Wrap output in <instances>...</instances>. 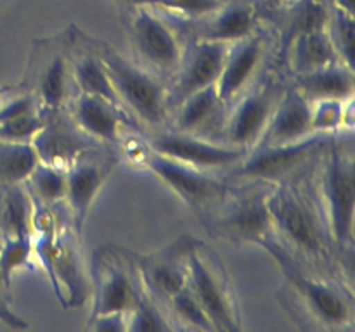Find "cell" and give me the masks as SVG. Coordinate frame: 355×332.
<instances>
[{
    "label": "cell",
    "instance_id": "1",
    "mask_svg": "<svg viewBox=\"0 0 355 332\" xmlns=\"http://www.w3.org/2000/svg\"><path fill=\"white\" fill-rule=\"evenodd\" d=\"M260 246L272 255L300 303L315 320L331 329H343L352 322V303L342 290L302 272L291 259L290 252L272 237L263 241Z\"/></svg>",
    "mask_w": 355,
    "mask_h": 332
},
{
    "label": "cell",
    "instance_id": "2",
    "mask_svg": "<svg viewBox=\"0 0 355 332\" xmlns=\"http://www.w3.org/2000/svg\"><path fill=\"white\" fill-rule=\"evenodd\" d=\"M322 204L326 214V235L333 244L347 249L354 239L355 168L350 154L331 147L321 175Z\"/></svg>",
    "mask_w": 355,
    "mask_h": 332
},
{
    "label": "cell",
    "instance_id": "3",
    "mask_svg": "<svg viewBox=\"0 0 355 332\" xmlns=\"http://www.w3.org/2000/svg\"><path fill=\"white\" fill-rule=\"evenodd\" d=\"M121 104H127L142 121L158 127L166 118V92L159 80L121 57L110 47L97 52Z\"/></svg>",
    "mask_w": 355,
    "mask_h": 332
},
{
    "label": "cell",
    "instance_id": "4",
    "mask_svg": "<svg viewBox=\"0 0 355 332\" xmlns=\"http://www.w3.org/2000/svg\"><path fill=\"white\" fill-rule=\"evenodd\" d=\"M267 206L272 218V230L283 235L291 248L314 259H321L326 255L321 221H318L304 196L291 187H281L267 192Z\"/></svg>",
    "mask_w": 355,
    "mask_h": 332
},
{
    "label": "cell",
    "instance_id": "5",
    "mask_svg": "<svg viewBox=\"0 0 355 332\" xmlns=\"http://www.w3.org/2000/svg\"><path fill=\"white\" fill-rule=\"evenodd\" d=\"M328 133H312L288 144L259 145L255 152H248L236 166L234 175L246 180H283L328 145Z\"/></svg>",
    "mask_w": 355,
    "mask_h": 332
},
{
    "label": "cell",
    "instance_id": "6",
    "mask_svg": "<svg viewBox=\"0 0 355 332\" xmlns=\"http://www.w3.org/2000/svg\"><path fill=\"white\" fill-rule=\"evenodd\" d=\"M144 161L163 183H166L180 199L191 206H208L222 199L227 192V185L224 182L208 176L203 169L159 154L153 149L144 154Z\"/></svg>",
    "mask_w": 355,
    "mask_h": 332
},
{
    "label": "cell",
    "instance_id": "7",
    "mask_svg": "<svg viewBox=\"0 0 355 332\" xmlns=\"http://www.w3.org/2000/svg\"><path fill=\"white\" fill-rule=\"evenodd\" d=\"M153 151L177 159L180 163L200 169H220L238 166L243 161L248 149L236 145H222L215 142L196 138L189 133H159L151 140Z\"/></svg>",
    "mask_w": 355,
    "mask_h": 332
},
{
    "label": "cell",
    "instance_id": "8",
    "mask_svg": "<svg viewBox=\"0 0 355 332\" xmlns=\"http://www.w3.org/2000/svg\"><path fill=\"white\" fill-rule=\"evenodd\" d=\"M37 252L61 301L66 289V304L80 306L87 297V282L73 242L66 237L42 235L37 242Z\"/></svg>",
    "mask_w": 355,
    "mask_h": 332
},
{
    "label": "cell",
    "instance_id": "9",
    "mask_svg": "<svg viewBox=\"0 0 355 332\" xmlns=\"http://www.w3.org/2000/svg\"><path fill=\"white\" fill-rule=\"evenodd\" d=\"M132 38L139 54L153 68L165 73L179 69L184 57L179 38L162 17L146 7H139L135 12L132 21Z\"/></svg>",
    "mask_w": 355,
    "mask_h": 332
},
{
    "label": "cell",
    "instance_id": "10",
    "mask_svg": "<svg viewBox=\"0 0 355 332\" xmlns=\"http://www.w3.org/2000/svg\"><path fill=\"white\" fill-rule=\"evenodd\" d=\"M187 287L203 306L215 331H238L239 324L232 310L227 290L218 277L196 251L187 258Z\"/></svg>",
    "mask_w": 355,
    "mask_h": 332
},
{
    "label": "cell",
    "instance_id": "11",
    "mask_svg": "<svg viewBox=\"0 0 355 332\" xmlns=\"http://www.w3.org/2000/svg\"><path fill=\"white\" fill-rule=\"evenodd\" d=\"M276 104L277 93L270 86H263L243 97L227 121L225 133L229 145L243 149L259 145L269 127Z\"/></svg>",
    "mask_w": 355,
    "mask_h": 332
},
{
    "label": "cell",
    "instance_id": "12",
    "mask_svg": "<svg viewBox=\"0 0 355 332\" xmlns=\"http://www.w3.org/2000/svg\"><path fill=\"white\" fill-rule=\"evenodd\" d=\"M218 230L239 242L262 244L272 237V218L267 206V194H255L238 201L217 220Z\"/></svg>",
    "mask_w": 355,
    "mask_h": 332
},
{
    "label": "cell",
    "instance_id": "13",
    "mask_svg": "<svg viewBox=\"0 0 355 332\" xmlns=\"http://www.w3.org/2000/svg\"><path fill=\"white\" fill-rule=\"evenodd\" d=\"M231 45L214 40L198 42L189 54L182 57L179 66V82H177V93L180 100L193 92L217 83Z\"/></svg>",
    "mask_w": 355,
    "mask_h": 332
},
{
    "label": "cell",
    "instance_id": "14",
    "mask_svg": "<svg viewBox=\"0 0 355 332\" xmlns=\"http://www.w3.org/2000/svg\"><path fill=\"white\" fill-rule=\"evenodd\" d=\"M263 57V40L260 37H246L231 45L225 57L224 68L217 80L218 97L224 104L241 95L245 86L255 76Z\"/></svg>",
    "mask_w": 355,
    "mask_h": 332
},
{
    "label": "cell",
    "instance_id": "15",
    "mask_svg": "<svg viewBox=\"0 0 355 332\" xmlns=\"http://www.w3.org/2000/svg\"><path fill=\"white\" fill-rule=\"evenodd\" d=\"M311 113L312 106L307 97L302 95L297 89L288 92L283 99L277 100L269 127L259 145L288 144L312 135L314 131H312Z\"/></svg>",
    "mask_w": 355,
    "mask_h": 332
},
{
    "label": "cell",
    "instance_id": "16",
    "mask_svg": "<svg viewBox=\"0 0 355 332\" xmlns=\"http://www.w3.org/2000/svg\"><path fill=\"white\" fill-rule=\"evenodd\" d=\"M107 176V169L104 165L96 161H87L78 158L66 172V194L73 220L78 230H82L83 221L99 194L101 187Z\"/></svg>",
    "mask_w": 355,
    "mask_h": 332
},
{
    "label": "cell",
    "instance_id": "17",
    "mask_svg": "<svg viewBox=\"0 0 355 332\" xmlns=\"http://www.w3.org/2000/svg\"><path fill=\"white\" fill-rule=\"evenodd\" d=\"M297 90L309 100L340 99L354 97V69L342 62L297 75Z\"/></svg>",
    "mask_w": 355,
    "mask_h": 332
},
{
    "label": "cell",
    "instance_id": "18",
    "mask_svg": "<svg viewBox=\"0 0 355 332\" xmlns=\"http://www.w3.org/2000/svg\"><path fill=\"white\" fill-rule=\"evenodd\" d=\"M31 144L42 163L61 169L69 168L80 158V152L87 147L78 135L59 124H44Z\"/></svg>",
    "mask_w": 355,
    "mask_h": 332
},
{
    "label": "cell",
    "instance_id": "19",
    "mask_svg": "<svg viewBox=\"0 0 355 332\" xmlns=\"http://www.w3.org/2000/svg\"><path fill=\"white\" fill-rule=\"evenodd\" d=\"M75 118L80 128L90 137L107 142L118 140L121 118L116 113V106L107 100L82 93L75 102Z\"/></svg>",
    "mask_w": 355,
    "mask_h": 332
},
{
    "label": "cell",
    "instance_id": "20",
    "mask_svg": "<svg viewBox=\"0 0 355 332\" xmlns=\"http://www.w3.org/2000/svg\"><path fill=\"white\" fill-rule=\"evenodd\" d=\"M141 303L130 277L121 268H107L99 282L92 317L107 313H130Z\"/></svg>",
    "mask_w": 355,
    "mask_h": 332
},
{
    "label": "cell",
    "instance_id": "21",
    "mask_svg": "<svg viewBox=\"0 0 355 332\" xmlns=\"http://www.w3.org/2000/svg\"><path fill=\"white\" fill-rule=\"evenodd\" d=\"M340 62L328 30L298 35L291 40V66L295 73H311Z\"/></svg>",
    "mask_w": 355,
    "mask_h": 332
},
{
    "label": "cell",
    "instance_id": "22",
    "mask_svg": "<svg viewBox=\"0 0 355 332\" xmlns=\"http://www.w3.org/2000/svg\"><path fill=\"white\" fill-rule=\"evenodd\" d=\"M203 31V40L236 44L250 37L253 30V10L246 6H231L217 10Z\"/></svg>",
    "mask_w": 355,
    "mask_h": 332
},
{
    "label": "cell",
    "instance_id": "23",
    "mask_svg": "<svg viewBox=\"0 0 355 332\" xmlns=\"http://www.w3.org/2000/svg\"><path fill=\"white\" fill-rule=\"evenodd\" d=\"M222 104L224 102L218 97L217 85H210L207 89L193 92L186 99L180 100V111L179 116H177L179 130L184 131V133L200 130L217 114Z\"/></svg>",
    "mask_w": 355,
    "mask_h": 332
},
{
    "label": "cell",
    "instance_id": "24",
    "mask_svg": "<svg viewBox=\"0 0 355 332\" xmlns=\"http://www.w3.org/2000/svg\"><path fill=\"white\" fill-rule=\"evenodd\" d=\"M40 163L31 142H2L0 144V178L7 183H19L30 178Z\"/></svg>",
    "mask_w": 355,
    "mask_h": 332
},
{
    "label": "cell",
    "instance_id": "25",
    "mask_svg": "<svg viewBox=\"0 0 355 332\" xmlns=\"http://www.w3.org/2000/svg\"><path fill=\"white\" fill-rule=\"evenodd\" d=\"M75 80L82 93L99 97L113 106H121V100L104 69L99 57H83L75 66Z\"/></svg>",
    "mask_w": 355,
    "mask_h": 332
},
{
    "label": "cell",
    "instance_id": "26",
    "mask_svg": "<svg viewBox=\"0 0 355 332\" xmlns=\"http://www.w3.org/2000/svg\"><path fill=\"white\" fill-rule=\"evenodd\" d=\"M311 123L314 133H329L338 130L352 116V99H319L311 100ZM349 124L352 127V120H349Z\"/></svg>",
    "mask_w": 355,
    "mask_h": 332
},
{
    "label": "cell",
    "instance_id": "27",
    "mask_svg": "<svg viewBox=\"0 0 355 332\" xmlns=\"http://www.w3.org/2000/svg\"><path fill=\"white\" fill-rule=\"evenodd\" d=\"M33 185L35 194L38 199L47 204H54L58 201L64 199L66 194V173L64 169L55 168V166L38 163L35 169L31 172L30 178Z\"/></svg>",
    "mask_w": 355,
    "mask_h": 332
},
{
    "label": "cell",
    "instance_id": "28",
    "mask_svg": "<svg viewBox=\"0 0 355 332\" xmlns=\"http://www.w3.org/2000/svg\"><path fill=\"white\" fill-rule=\"evenodd\" d=\"M31 255V239L30 234L9 235L0 249V277L3 286H10V279L16 270L30 261Z\"/></svg>",
    "mask_w": 355,
    "mask_h": 332
},
{
    "label": "cell",
    "instance_id": "29",
    "mask_svg": "<svg viewBox=\"0 0 355 332\" xmlns=\"http://www.w3.org/2000/svg\"><path fill=\"white\" fill-rule=\"evenodd\" d=\"M68 73L66 62L61 55H55L45 68L40 80V99L51 109H58L66 97V85H68Z\"/></svg>",
    "mask_w": 355,
    "mask_h": 332
},
{
    "label": "cell",
    "instance_id": "30",
    "mask_svg": "<svg viewBox=\"0 0 355 332\" xmlns=\"http://www.w3.org/2000/svg\"><path fill=\"white\" fill-rule=\"evenodd\" d=\"M354 16L338 9L328 23V35L331 38L336 55L340 62L350 69H354Z\"/></svg>",
    "mask_w": 355,
    "mask_h": 332
},
{
    "label": "cell",
    "instance_id": "31",
    "mask_svg": "<svg viewBox=\"0 0 355 332\" xmlns=\"http://www.w3.org/2000/svg\"><path fill=\"white\" fill-rule=\"evenodd\" d=\"M329 23V14L326 7L318 0H304L291 21L290 33L288 38L293 40L295 37L304 33H312V31H324Z\"/></svg>",
    "mask_w": 355,
    "mask_h": 332
},
{
    "label": "cell",
    "instance_id": "32",
    "mask_svg": "<svg viewBox=\"0 0 355 332\" xmlns=\"http://www.w3.org/2000/svg\"><path fill=\"white\" fill-rule=\"evenodd\" d=\"M148 279L151 286L166 299H172L177 293L187 287V272L173 263H155L149 266Z\"/></svg>",
    "mask_w": 355,
    "mask_h": 332
},
{
    "label": "cell",
    "instance_id": "33",
    "mask_svg": "<svg viewBox=\"0 0 355 332\" xmlns=\"http://www.w3.org/2000/svg\"><path fill=\"white\" fill-rule=\"evenodd\" d=\"M170 303H172V308L177 317H179V320L186 322L191 327L203 329V331H215L210 318L205 313L203 306H201L200 301L196 299V296H194L189 287H184L180 293H177L170 299Z\"/></svg>",
    "mask_w": 355,
    "mask_h": 332
},
{
    "label": "cell",
    "instance_id": "34",
    "mask_svg": "<svg viewBox=\"0 0 355 332\" xmlns=\"http://www.w3.org/2000/svg\"><path fill=\"white\" fill-rule=\"evenodd\" d=\"M44 121L37 113L24 114L14 120L0 123V140L2 142H31L44 127Z\"/></svg>",
    "mask_w": 355,
    "mask_h": 332
},
{
    "label": "cell",
    "instance_id": "35",
    "mask_svg": "<svg viewBox=\"0 0 355 332\" xmlns=\"http://www.w3.org/2000/svg\"><path fill=\"white\" fill-rule=\"evenodd\" d=\"M127 329L128 331H168L170 325L155 306L141 299V303L127 315Z\"/></svg>",
    "mask_w": 355,
    "mask_h": 332
},
{
    "label": "cell",
    "instance_id": "36",
    "mask_svg": "<svg viewBox=\"0 0 355 332\" xmlns=\"http://www.w3.org/2000/svg\"><path fill=\"white\" fill-rule=\"evenodd\" d=\"M153 3L189 17L215 14L220 9V0H153Z\"/></svg>",
    "mask_w": 355,
    "mask_h": 332
},
{
    "label": "cell",
    "instance_id": "37",
    "mask_svg": "<svg viewBox=\"0 0 355 332\" xmlns=\"http://www.w3.org/2000/svg\"><path fill=\"white\" fill-rule=\"evenodd\" d=\"M26 203H24V197L21 196L19 190H14L12 194L7 199L6 206V223L9 228V235H17V234H28L26 228Z\"/></svg>",
    "mask_w": 355,
    "mask_h": 332
},
{
    "label": "cell",
    "instance_id": "38",
    "mask_svg": "<svg viewBox=\"0 0 355 332\" xmlns=\"http://www.w3.org/2000/svg\"><path fill=\"white\" fill-rule=\"evenodd\" d=\"M30 113H37V109H35L33 97H30V95L17 97V99L10 100L7 106H3L2 109H0V123L14 120V118L24 116V114H30Z\"/></svg>",
    "mask_w": 355,
    "mask_h": 332
},
{
    "label": "cell",
    "instance_id": "39",
    "mask_svg": "<svg viewBox=\"0 0 355 332\" xmlns=\"http://www.w3.org/2000/svg\"><path fill=\"white\" fill-rule=\"evenodd\" d=\"M90 327L96 331H125L127 329V313H107L90 318Z\"/></svg>",
    "mask_w": 355,
    "mask_h": 332
},
{
    "label": "cell",
    "instance_id": "40",
    "mask_svg": "<svg viewBox=\"0 0 355 332\" xmlns=\"http://www.w3.org/2000/svg\"><path fill=\"white\" fill-rule=\"evenodd\" d=\"M335 2H336V9L354 16V0H335Z\"/></svg>",
    "mask_w": 355,
    "mask_h": 332
},
{
    "label": "cell",
    "instance_id": "41",
    "mask_svg": "<svg viewBox=\"0 0 355 332\" xmlns=\"http://www.w3.org/2000/svg\"><path fill=\"white\" fill-rule=\"evenodd\" d=\"M125 2L132 3V6H135V7H144V6H148V3H153V0H125Z\"/></svg>",
    "mask_w": 355,
    "mask_h": 332
},
{
    "label": "cell",
    "instance_id": "42",
    "mask_svg": "<svg viewBox=\"0 0 355 332\" xmlns=\"http://www.w3.org/2000/svg\"><path fill=\"white\" fill-rule=\"evenodd\" d=\"M274 3H284V2H288V0H272Z\"/></svg>",
    "mask_w": 355,
    "mask_h": 332
},
{
    "label": "cell",
    "instance_id": "43",
    "mask_svg": "<svg viewBox=\"0 0 355 332\" xmlns=\"http://www.w3.org/2000/svg\"><path fill=\"white\" fill-rule=\"evenodd\" d=\"M0 286H3V280H2V277H0Z\"/></svg>",
    "mask_w": 355,
    "mask_h": 332
}]
</instances>
